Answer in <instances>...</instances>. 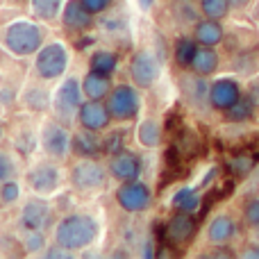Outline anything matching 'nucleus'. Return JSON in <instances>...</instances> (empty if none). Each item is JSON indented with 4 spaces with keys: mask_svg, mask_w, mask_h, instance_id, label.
I'll return each mask as SVG.
<instances>
[{
    "mask_svg": "<svg viewBox=\"0 0 259 259\" xmlns=\"http://www.w3.org/2000/svg\"><path fill=\"white\" fill-rule=\"evenodd\" d=\"M191 68L198 73V75H209L219 68V55L211 50V46H205V48H198L196 57L191 62Z\"/></svg>",
    "mask_w": 259,
    "mask_h": 259,
    "instance_id": "obj_20",
    "label": "nucleus"
},
{
    "mask_svg": "<svg viewBox=\"0 0 259 259\" xmlns=\"http://www.w3.org/2000/svg\"><path fill=\"white\" fill-rule=\"evenodd\" d=\"M64 25L71 30H87L91 25V12L82 5V0H71L64 9Z\"/></svg>",
    "mask_w": 259,
    "mask_h": 259,
    "instance_id": "obj_16",
    "label": "nucleus"
},
{
    "mask_svg": "<svg viewBox=\"0 0 259 259\" xmlns=\"http://www.w3.org/2000/svg\"><path fill=\"white\" fill-rule=\"evenodd\" d=\"M139 5H141L143 9H148V7H152V3H155V0H137Z\"/></svg>",
    "mask_w": 259,
    "mask_h": 259,
    "instance_id": "obj_42",
    "label": "nucleus"
},
{
    "mask_svg": "<svg viewBox=\"0 0 259 259\" xmlns=\"http://www.w3.org/2000/svg\"><path fill=\"white\" fill-rule=\"evenodd\" d=\"M109 107H105L103 103L98 100H91V103H84L80 105V123L84 125L87 130H103L105 125L109 123Z\"/></svg>",
    "mask_w": 259,
    "mask_h": 259,
    "instance_id": "obj_11",
    "label": "nucleus"
},
{
    "mask_svg": "<svg viewBox=\"0 0 259 259\" xmlns=\"http://www.w3.org/2000/svg\"><path fill=\"white\" fill-rule=\"evenodd\" d=\"M12 173H14V164L9 161L7 155H3V152H0V180H7Z\"/></svg>",
    "mask_w": 259,
    "mask_h": 259,
    "instance_id": "obj_36",
    "label": "nucleus"
},
{
    "mask_svg": "<svg viewBox=\"0 0 259 259\" xmlns=\"http://www.w3.org/2000/svg\"><path fill=\"white\" fill-rule=\"evenodd\" d=\"M82 89H84V94L89 96V98H96V100L105 98V96L109 94V75L98 73V71H91L89 75L84 77Z\"/></svg>",
    "mask_w": 259,
    "mask_h": 259,
    "instance_id": "obj_19",
    "label": "nucleus"
},
{
    "mask_svg": "<svg viewBox=\"0 0 259 259\" xmlns=\"http://www.w3.org/2000/svg\"><path fill=\"white\" fill-rule=\"evenodd\" d=\"M193 234H196V219L187 211H180L178 216H173L166 228L168 246H182V243L191 241Z\"/></svg>",
    "mask_w": 259,
    "mask_h": 259,
    "instance_id": "obj_8",
    "label": "nucleus"
},
{
    "mask_svg": "<svg viewBox=\"0 0 259 259\" xmlns=\"http://www.w3.org/2000/svg\"><path fill=\"white\" fill-rule=\"evenodd\" d=\"M109 3L112 0H82V5H84L87 9H89L91 14H98V12H105V9L109 7Z\"/></svg>",
    "mask_w": 259,
    "mask_h": 259,
    "instance_id": "obj_35",
    "label": "nucleus"
},
{
    "mask_svg": "<svg viewBox=\"0 0 259 259\" xmlns=\"http://www.w3.org/2000/svg\"><path fill=\"white\" fill-rule=\"evenodd\" d=\"M116 64H118V59L114 53H109V50H98V53H94V57H91V71L109 75V73H114Z\"/></svg>",
    "mask_w": 259,
    "mask_h": 259,
    "instance_id": "obj_24",
    "label": "nucleus"
},
{
    "mask_svg": "<svg viewBox=\"0 0 259 259\" xmlns=\"http://www.w3.org/2000/svg\"><path fill=\"white\" fill-rule=\"evenodd\" d=\"M207 257H219V259H221V257H228V259H230V257H234V252L230 250V248H219V250L209 252V255H207Z\"/></svg>",
    "mask_w": 259,
    "mask_h": 259,
    "instance_id": "obj_39",
    "label": "nucleus"
},
{
    "mask_svg": "<svg viewBox=\"0 0 259 259\" xmlns=\"http://www.w3.org/2000/svg\"><path fill=\"white\" fill-rule=\"evenodd\" d=\"M252 112H255V100L248 96V98H239L237 103L232 105L230 109H225V114H228V121H232V123H243V121H248V118L252 116Z\"/></svg>",
    "mask_w": 259,
    "mask_h": 259,
    "instance_id": "obj_21",
    "label": "nucleus"
},
{
    "mask_svg": "<svg viewBox=\"0 0 259 259\" xmlns=\"http://www.w3.org/2000/svg\"><path fill=\"white\" fill-rule=\"evenodd\" d=\"M98 234V225L91 216H82V214H73L59 223L57 228V243L59 248H66V250H77V248L89 246L91 241Z\"/></svg>",
    "mask_w": 259,
    "mask_h": 259,
    "instance_id": "obj_1",
    "label": "nucleus"
},
{
    "mask_svg": "<svg viewBox=\"0 0 259 259\" xmlns=\"http://www.w3.org/2000/svg\"><path fill=\"white\" fill-rule=\"evenodd\" d=\"M16 146H18L21 152H32L34 150V139H32L30 134H23V137L16 141Z\"/></svg>",
    "mask_w": 259,
    "mask_h": 259,
    "instance_id": "obj_37",
    "label": "nucleus"
},
{
    "mask_svg": "<svg viewBox=\"0 0 259 259\" xmlns=\"http://www.w3.org/2000/svg\"><path fill=\"white\" fill-rule=\"evenodd\" d=\"M209 241L214 243H225L237 234V223H234L230 216H216L209 223Z\"/></svg>",
    "mask_w": 259,
    "mask_h": 259,
    "instance_id": "obj_17",
    "label": "nucleus"
},
{
    "mask_svg": "<svg viewBox=\"0 0 259 259\" xmlns=\"http://www.w3.org/2000/svg\"><path fill=\"white\" fill-rule=\"evenodd\" d=\"M243 259H259V243H252V246H248L246 250L241 252Z\"/></svg>",
    "mask_w": 259,
    "mask_h": 259,
    "instance_id": "obj_38",
    "label": "nucleus"
},
{
    "mask_svg": "<svg viewBox=\"0 0 259 259\" xmlns=\"http://www.w3.org/2000/svg\"><path fill=\"white\" fill-rule=\"evenodd\" d=\"M59 5H62V0H32L34 14L39 18H44V21H53V18L57 16Z\"/></svg>",
    "mask_w": 259,
    "mask_h": 259,
    "instance_id": "obj_27",
    "label": "nucleus"
},
{
    "mask_svg": "<svg viewBox=\"0 0 259 259\" xmlns=\"http://www.w3.org/2000/svg\"><path fill=\"white\" fill-rule=\"evenodd\" d=\"M68 66V53L62 44H50L36 57V73L46 80L59 77Z\"/></svg>",
    "mask_w": 259,
    "mask_h": 259,
    "instance_id": "obj_3",
    "label": "nucleus"
},
{
    "mask_svg": "<svg viewBox=\"0 0 259 259\" xmlns=\"http://www.w3.org/2000/svg\"><path fill=\"white\" fill-rule=\"evenodd\" d=\"M248 3H250V0H230V5H232V7H246Z\"/></svg>",
    "mask_w": 259,
    "mask_h": 259,
    "instance_id": "obj_41",
    "label": "nucleus"
},
{
    "mask_svg": "<svg viewBox=\"0 0 259 259\" xmlns=\"http://www.w3.org/2000/svg\"><path fill=\"white\" fill-rule=\"evenodd\" d=\"M173 207L178 211H187V214H193V211L200 207V196L193 189H180L173 196Z\"/></svg>",
    "mask_w": 259,
    "mask_h": 259,
    "instance_id": "obj_22",
    "label": "nucleus"
},
{
    "mask_svg": "<svg viewBox=\"0 0 259 259\" xmlns=\"http://www.w3.org/2000/svg\"><path fill=\"white\" fill-rule=\"evenodd\" d=\"M55 107H57L59 116H71L77 107H80V84L75 77H68L62 87H59L57 96H55Z\"/></svg>",
    "mask_w": 259,
    "mask_h": 259,
    "instance_id": "obj_10",
    "label": "nucleus"
},
{
    "mask_svg": "<svg viewBox=\"0 0 259 259\" xmlns=\"http://www.w3.org/2000/svg\"><path fill=\"white\" fill-rule=\"evenodd\" d=\"M25 246H27V250H41V248L46 246V241H44V234L39 232V230H30V234H27V239H25Z\"/></svg>",
    "mask_w": 259,
    "mask_h": 259,
    "instance_id": "obj_32",
    "label": "nucleus"
},
{
    "mask_svg": "<svg viewBox=\"0 0 259 259\" xmlns=\"http://www.w3.org/2000/svg\"><path fill=\"white\" fill-rule=\"evenodd\" d=\"M41 27L34 25L30 21H16L5 30V46L9 48V53L25 57L39 50L41 46Z\"/></svg>",
    "mask_w": 259,
    "mask_h": 259,
    "instance_id": "obj_2",
    "label": "nucleus"
},
{
    "mask_svg": "<svg viewBox=\"0 0 259 259\" xmlns=\"http://www.w3.org/2000/svg\"><path fill=\"white\" fill-rule=\"evenodd\" d=\"M46 257H53V259H59V257H71V255H68V250H66V248H64V250H48V252H46Z\"/></svg>",
    "mask_w": 259,
    "mask_h": 259,
    "instance_id": "obj_40",
    "label": "nucleus"
},
{
    "mask_svg": "<svg viewBox=\"0 0 259 259\" xmlns=\"http://www.w3.org/2000/svg\"><path fill=\"white\" fill-rule=\"evenodd\" d=\"M116 200L123 209L141 211V209H146L148 202H150V189H148L146 184L137 182V180H130V182H125L116 191Z\"/></svg>",
    "mask_w": 259,
    "mask_h": 259,
    "instance_id": "obj_5",
    "label": "nucleus"
},
{
    "mask_svg": "<svg viewBox=\"0 0 259 259\" xmlns=\"http://www.w3.org/2000/svg\"><path fill=\"white\" fill-rule=\"evenodd\" d=\"M107 107H109V112H112V116L121 118V121L137 116V112H139V96H137V91H134L132 87H127V84L116 87V89L112 91V96H109Z\"/></svg>",
    "mask_w": 259,
    "mask_h": 259,
    "instance_id": "obj_4",
    "label": "nucleus"
},
{
    "mask_svg": "<svg viewBox=\"0 0 259 259\" xmlns=\"http://www.w3.org/2000/svg\"><path fill=\"white\" fill-rule=\"evenodd\" d=\"M71 180L77 189H98L105 184V170L100 168L96 161H80V164L73 166L71 170Z\"/></svg>",
    "mask_w": 259,
    "mask_h": 259,
    "instance_id": "obj_7",
    "label": "nucleus"
},
{
    "mask_svg": "<svg viewBox=\"0 0 259 259\" xmlns=\"http://www.w3.org/2000/svg\"><path fill=\"white\" fill-rule=\"evenodd\" d=\"M0 198H3L5 202H14L18 198V184L16 182H7L3 187V191H0Z\"/></svg>",
    "mask_w": 259,
    "mask_h": 259,
    "instance_id": "obj_34",
    "label": "nucleus"
},
{
    "mask_svg": "<svg viewBox=\"0 0 259 259\" xmlns=\"http://www.w3.org/2000/svg\"><path fill=\"white\" fill-rule=\"evenodd\" d=\"M196 41L202 46L221 44V41H223V27H221L214 18H207V21H202L196 25Z\"/></svg>",
    "mask_w": 259,
    "mask_h": 259,
    "instance_id": "obj_18",
    "label": "nucleus"
},
{
    "mask_svg": "<svg viewBox=\"0 0 259 259\" xmlns=\"http://www.w3.org/2000/svg\"><path fill=\"white\" fill-rule=\"evenodd\" d=\"M246 221L252 225V228L259 225V198H255V200H250L246 205Z\"/></svg>",
    "mask_w": 259,
    "mask_h": 259,
    "instance_id": "obj_33",
    "label": "nucleus"
},
{
    "mask_svg": "<svg viewBox=\"0 0 259 259\" xmlns=\"http://www.w3.org/2000/svg\"><path fill=\"white\" fill-rule=\"evenodd\" d=\"M228 166L232 170V175H248L252 170V166H255V157H250V155L232 157V161Z\"/></svg>",
    "mask_w": 259,
    "mask_h": 259,
    "instance_id": "obj_30",
    "label": "nucleus"
},
{
    "mask_svg": "<svg viewBox=\"0 0 259 259\" xmlns=\"http://www.w3.org/2000/svg\"><path fill=\"white\" fill-rule=\"evenodd\" d=\"M50 223V207L44 200H30L23 209V225L27 230H41Z\"/></svg>",
    "mask_w": 259,
    "mask_h": 259,
    "instance_id": "obj_15",
    "label": "nucleus"
},
{
    "mask_svg": "<svg viewBox=\"0 0 259 259\" xmlns=\"http://www.w3.org/2000/svg\"><path fill=\"white\" fill-rule=\"evenodd\" d=\"M25 103H27V107L34 109V112H44L50 103V96L46 94L44 89H32V91H27Z\"/></svg>",
    "mask_w": 259,
    "mask_h": 259,
    "instance_id": "obj_29",
    "label": "nucleus"
},
{
    "mask_svg": "<svg viewBox=\"0 0 259 259\" xmlns=\"http://www.w3.org/2000/svg\"><path fill=\"white\" fill-rule=\"evenodd\" d=\"M94 132V130H91ZM91 132H80L73 141H75V150L80 152V155H87V157H94L98 155L100 150H103V143H100V139L96 137V134Z\"/></svg>",
    "mask_w": 259,
    "mask_h": 259,
    "instance_id": "obj_23",
    "label": "nucleus"
},
{
    "mask_svg": "<svg viewBox=\"0 0 259 259\" xmlns=\"http://www.w3.org/2000/svg\"><path fill=\"white\" fill-rule=\"evenodd\" d=\"M68 146H71V139H68L66 130L55 125V123L46 125V130H44V148H46L48 155L64 157L66 155V150H68Z\"/></svg>",
    "mask_w": 259,
    "mask_h": 259,
    "instance_id": "obj_14",
    "label": "nucleus"
},
{
    "mask_svg": "<svg viewBox=\"0 0 259 259\" xmlns=\"http://www.w3.org/2000/svg\"><path fill=\"white\" fill-rule=\"evenodd\" d=\"M123 139H125V132H112L107 139H105V143H103V150H107V152H112V155H116V152H121L123 150Z\"/></svg>",
    "mask_w": 259,
    "mask_h": 259,
    "instance_id": "obj_31",
    "label": "nucleus"
},
{
    "mask_svg": "<svg viewBox=\"0 0 259 259\" xmlns=\"http://www.w3.org/2000/svg\"><path fill=\"white\" fill-rule=\"evenodd\" d=\"M159 59L152 53H137L132 57V64H130V73H132L134 82L139 87H150L159 77Z\"/></svg>",
    "mask_w": 259,
    "mask_h": 259,
    "instance_id": "obj_6",
    "label": "nucleus"
},
{
    "mask_svg": "<svg viewBox=\"0 0 259 259\" xmlns=\"http://www.w3.org/2000/svg\"><path fill=\"white\" fill-rule=\"evenodd\" d=\"M139 141L143 143V146H148V148H155V146H159V137H161V132H159V125H157L152 118H148V121H143L141 125H139Z\"/></svg>",
    "mask_w": 259,
    "mask_h": 259,
    "instance_id": "obj_25",
    "label": "nucleus"
},
{
    "mask_svg": "<svg viewBox=\"0 0 259 259\" xmlns=\"http://www.w3.org/2000/svg\"><path fill=\"white\" fill-rule=\"evenodd\" d=\"M109 170L116 180H123V182H130V180H137L139 170H141V161L132 155V152H116L109 164Z\"/></svg>",
    "mask_w": 259,
    "mask_h": 259,
    "instance_id": "obj_13",
    "label": "nucleus"
},
{
    "mask_svg": "<svg viewBox=\"0 0 259 259\" xmlns=\"http://www.w3.org/2000/svg\"><path fill=\"white\" fill-rule=\"evenodd\" d=\"M30 187L39 193H50L59 184V170L50 164H39L36 168L30 170Z\"/></svg>",
    "mask_w": 259,
    "mask_h": 259,
    "instance_id": "obj_12",
    "label": "nucleus"
},
{
    "mask_svg": "<svg viewBox=\"0 0 259 259\" xmlns=\"http://www.w3.org/2000/svg\"><path fill=\"white\" fill-rule=\"evenodd\" d=\"M241 98V89H239V84L234 80H228V77H223V80H216L214 84L209 87V103L214 105L216 109H230L237 100Z\"/></svg>",
    "mask_w": 259,
    "mask_h": 259,
    "instance_id": "obj_9",
    "label": "nucleus"
},
{
    "mask_svg": "<svg viewBox=\"0 0 259 259\" xmlns=\"http://www.w3.org/2000/svg\"><path fill=\"white\" fill-rule=\"evenodd\" d=\"M196 53H198V46L193 39H180L178 46H175V57H178L180 66H191Z\"/></svg>",
    "mask_w": 259,
    "mask_h": 259,
    "instance_id": "obj_26",
    "label": "nucleus"
},
{
    "mask_svg": "<svg viewBox=\"0 0 259 259\" xmlns=\"http://www.w3.org/2000/svg\"><path fill=\"white\" fill-rule=\"evenodd\" d=\"M252 237H255V241L259 243V225H257V228H255V232H252Z\"/></svg>",
    "mask_w": 259,
    "mask_h": 259,
    "instance_id": "obj_43",
    "label": "nucleus"
},
{
    "mask_svg": "<svg viewBox=\"0 0 259 259\" xmlns=\"http://www.w3.org/2000/svg\"><path fill=\"white\" fill-rule=\"evenodd\" d=\"M200 9H202V14H205L207 18H214V21H219V18H223L225 14H228L230 0H202Z\"/></svg>",
    "mask_w": 259,
    "mask_h": 259,
    "instance_id": "obj_28",
    "label": "nucleus"
}]
</instances>
